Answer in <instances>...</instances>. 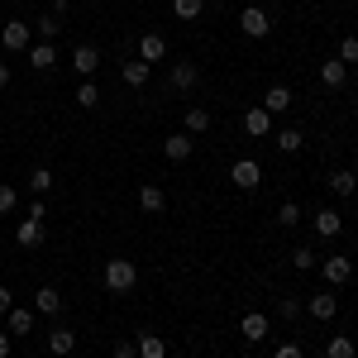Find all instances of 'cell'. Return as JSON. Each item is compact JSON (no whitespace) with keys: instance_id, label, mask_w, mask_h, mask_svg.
Masks as SVG:
<instances>
[{"instance_id":"obj_1","label":"cell","mask_w":358,"mask_h":358,"mask_svg":"<svg viewBox=\"0 0 358 358\" xmlns=\"http://www.w3.org/2000/svg\"><path fill=\"white\" fill-rule=\"evenodd\" d=\"M48 206H43V196H38V201H34V206H29V215L20 224H15V244L20 248H38L43 244V234H48Z\"/></svg>"},{"instance_id":"obj_2","label":"cell","mask_w":358,"mask_h":358,"mask_svg":"<svg viewBox=\"0 0 358 358\" xmlns=\"http://www.w3.org/2000/svg\"><path fill=\"white\" fill-rule=\"evenodd\" d=\"M101 282L110 287L115 296H124V292H134V287H138V263H134V258H106Z\"/></svg>"},{"instance_id":"obj_3","label":"cell","mask_w":358,"mask_h":358,"mask_svg":"<svg viewBox=\"0 0 358 358\" xmlns=\"http://www.w3.org/2000/svg\"><path fill=\"white\" fill-rule=\"evenodd\" d=\"M29 43H34V29L24 20H10V24L0 29V48L5 53H29Z\"/></svg>"},{"instance_id":"obj_4","label":"cell","mask_w":358,"mask_h":358,"mask_svg":"<svg viewBox=\"0 0 358 358\" xmlns=\"http://www.w3.org/2000/svg\"><path fill=\"white\" fill-rule=\"evenodd\" d=\"M239 29H244L248 38H268V34H273V15H268L263 5H248L244 15H239Z\"/></svg>"},{"instance_id":"obj_5","label":"cell","mask_w":358,"mask_h":358,"mask_svg":"<svg viewBox=\"0 0 358 358\" xmlns=\"http://www.w3.org/2000/svg\"><path fill=\"white\" fill-rule=\"evenodd\" d=\"M196 82H201V67H196L192 57L172 62V72H167V86H172V91H196Z\"/></svg>"},{"instance_id":"obj_6","label":"cell","mask_w":358,"mask_h":358,"mask_svg":"<svg viewBox=\"0 0 358 358\" xmlns=\"http://www.w3.org/2000/svg\"><path fill=\"white\" fill-rule=\"evenodd\" d=\"M334 310H339V296H334V287L315 292V296H306V315H310V320H334Z\"/></svg>"},{"instance_id":"obj_7","label":"cell","mask_w":358,"mask_h":358,"mask_svg":"<svg viewBox=\"0 0 358 358\" xmlns=\"http://www.w3.org/2000/svg\"><path fill=\"white\" fill-rule=\"evenodd\" d=\"M229 182H234V187H239V192H253V187H258V182H263V167L253 163V158H239V163L229 167Z\"/></svg>"},{"instance_id":"obj_8","label":"cell","mask_w":358,"mask_h":358,"mask_svg":"<svg viewBox=\"0 0 358 358\" xmlns=\"http://www.w3.org/2000/svg\"><path fill=\"white\" fill-rule=\"evenodd\" d=\"M320 273H325L330 287H344V282L354 277V263H349L344 253H330V258H320Z\"/></svg>"},{"instance_id":"obj_9","label":"cell","mask_w":358,"mask_h":358,"mask_svg":"<svg viewBox=\"0 0 358 358\" xmlns=\"http://www.w3.org/2000/svg\"><path fill=\"white\" fill-rule=\"evenodd\" d=\"M34 315L57 320V315H62V292H57V287H38V292H34Z\"/></svg>"},{"instance_id":"obj_10","label":"cell","mask_w":358,"mask_h":358,"mask_svg":"<svg viewBox=\"0 0 358 358\" xmlns=\"http://www.w3.org/2000/svg\"><path fill=\"white\" fill-rule=\"evenodd\" d=\"M244 134L248 138H268L273 134V115L263 110V106H248L244 110Z\"/></svg>"},{"instance_id":"obj_11","label":"cell","mask_w":358,"mask_h":358,"mask_svg":"<svg viewBox=\"0 0 358 358\" xmlns=\"http://www.w3.org/2000/svg\"><path fill=\"white\" fill-rule=\"evenodd\" d=\"M315 234H320V239H339V234H344V215H339V210H334V206H325V210H315Z\"/></svg>"},{"instance_id":"obj_12","label":"cell","mask_w":358,"mask_h":358,"mask_svg":"<svg viewBox=\"0 0 358 358\" xmlns=\"http://www.w3.org/2000/svg\"><path fill=\"white\" fill-rule=\"evenodd\" d=\"M138 210H148V215H163L167 210V192L158 182H143V187H138Z\"/></svg>"},{"instance_id":"obj_13","label":"cell","mask_w":358,"mask_h":358,"mask_svg":"<svg viewBox=\"0 0 358 358\" xmlns=\"http://www.w3.org/2000/svg\"><path fill=\"white\" fill-rule=\"evenodd\" d=\"M72 67H77V77H91V72L101 67V48H96V43H77V48H72Z\"/></svg>"},{"instance_id":"obj_14","label":"cell","mask_w":358,"mask_h":358,"mask_svg":"<svg viewBox=\"0 0 358 358\" xmlns=\"http://www.w3.org/2000/svg\"><path fill=\"white\" fill-rule=\"evenodd\" d=\"M138 57H143L148 67H158V62L167 57V38L163 34H143V38H138Z\"/></svg>"},{"instance_id":"obj_15","label":"cell","mask_w":358,"mask_h":358,"mask_svg":"<svg viewBox=\"0 0 358 358\" xmlns=\"http://www.w3.org/2000/svg\"><path fill=\"white\" fill-rule=\"evenodd\" d=\"M29 67L53 72V67H57V48H53V43H43V38H34V43H29Z\"/></svg>"},{"instance_id":"obj_16","label":"cell","mask_w":358,"mask_h":358,"mask_svg":"<svg viewBox=\"0 0 358 358\" xmlns=\"http://www.w3.org/2000/svg\"><path fill=\"white\" fill-rule=\"evenodd\" d=\"M239 334H244L248 344H263V339H268V315H263V310H248L244 320H239Z\"/></svg>"},{"instance_id":"obj_17","label":"cell","mask_w":358,"mask_h":358,"mask_svg":"<svg viewBox=\"0 0 358 358\" xmlns=\"http://www.w3.org/2000/svg\"><path fill=\"white\" fill-rule=\"evenodd\" d=\"M48 349H53L57 358H67L77 349V330H72V325H53V330H48Z\"/></svg>"},{"instance_id":"obj_18","label":"cell","mask_w":358,"mask_h":358,"mask_svg":"<svg viewBox=\"0 0 358 358\" xmlns=\"http://www.w3.org/2000/svg\"><path fill=\"white\" fill-rule=\"evenodd\" d=\"M134 344H138V358H167V339L153 330H138Z\"/></svg>"},{"instance_id":"obj_19","label":"cell","mask_w":358,"mask_h":358,"mask_svg":"<svg viewBox=\"0 0 358 358\" xmlns=\"http://www.w3.org/2000/svg\"><path fill=\"white\" fill-rule=\"evenodd\" d=\"M192 148H196V143H192V134H187V129L163 138V153L172 158V163H187V158H192Z\"/></svg>"},{"instance_id":"obj_20","label":"cell","mask_w":358,"mask_h":358,"mask_svg":"<svg viewBox=\"0 0 358 358\" xmlns=\"http://www.w3.org/2000/svg\"><path fill=\"white\" fill-rule=\"evenodd\" d=\"M263 110H268V115H287V110H292V86H282V82L268 86V96H263Z\"/></svg>"},{"instance_id":"obj_21","label":"cell","mask_w":358,"mask_h":358,"mask_svg":"<svg viewBox=\"0 0 358 358\" xmlns=\"http://www.w3.org/2000/svg\"><path fill=\"white\" fill-rule=\"evenodd\" d=\"M34 325H38V315H34V310H24V306H10V315H5V330H10V334H29Z\"/></svg>"},{"instance_id":"obj_22","label":"cell","mask_w":358,"mask_h":358,"mask_svg":"<svg viewBox=\"0 0 358 358\" xmlns=\"http://www.w3.org/2000/svg\"><path fill=\"white\" fill-rule=\"evenodd\" d=\"M320 82L330 86V91H339V86L349 82V67H344L339 57H325V62H320Z\"/></svg>"},{"instance_id":"obj_23","label":"cell","mask_w":358,"mask_h":358,"mask_svg":"<svg viewBox=\"0 0 358 358\" xmlns=\"http://www.w3.org/2000/svg\"><path fill=\"white\" fill-rule=\"evenodd\" d=\"M182 129H187V134H206V129H210V110H206V106H187V115H182Z\"/></svg>"},{"instance_id":"obj_24","label":"cell","mask_w":358,"mask_h":358,"mask_svg":"<svg viewBox=\"0 0 358 358\" xmlns=\"http://www.w3.org/2000/svg\"><path fill=\"white\" fill-rule=\"evenodd\" d=\"M172 15H177L182 24H196V20L206 15V0H172Z\"/></svg>"},{"instance_id":"obj_25","label":"cell","mask_w":358,"mask_h":358,"mask_svg":"<svg viewBox=\"0 0 358 358\" xmlns=\"http://www.w3.org/2000/svg\"><path fill=\"white\" fill-rule=\"evenodd\" d=\"M325 358H358V344L349 334H330V344H325Z\"/></svg>"},{"instance_id":"obj_26","label":"cell","mask_w":358,"mask_h":358,"mask_svg":"<svg viewBox=\"0 0 358 358\" xmlns=\"http://www.w3.org/2000/svg\"><path fill=\"white\" fill-rule=\"evenodd\" d=\"M120 77H124V82H129V86L138 91V86L148 82V62H143V57H129V62L120 67Z\"/></svg>"},{"instance_id":"obj_27","label":"cell","mask_w":358,"mask_h":358,"mask_svg":"<svg viewBox=\"0 0 358 358\" xmlns=\"http://www.w3.org/2000/svg\"><path fill=\"white\" fill-rule=\"evenodd\" d=\"M330 192H334V196H354V192H358L354 167H339V172H334V177H330Z\"/></svg>"},{"instance_id":"obj_28","label":"cell","mask_w":358,"mask_h":358,"mask_svg":"<svg viewBox=\"0 0 358 358\" xmlns=\"http://www.w3.org/2000/svg\"><path fill=\"white\" fill-rule=\"evenodd\" d=\"M273 143H277V153H301L306 134H301V129H277V134H273Z\"/></svg>"},{"instance_id":"obj_29","label":"cell","mask_w":358,"mask_h":358,"mask_svg":"<svg viewBox=\"0 0 358 358\" xmlns=\"http://www.w3.org/2000/svg\"><path fill=\"white\" fill-rule=\"evenodd\" d=\"M29 29H34L43 43H53L57 34H62V20H57V15H38V24H29Z\"/></svg>"},{"instance_id":"obj_30","label":"cell","mask_w":358,"mask_h":358,"mask_svg":"<svg viewBox=\"0 0 358 358\" xmlns=\"http://www.w3.org/2000/svg\"><path fill=\"white\" fill-rule=\"evenodd\" d=\"M277 224H282V229H296V224H301V206H296V201H282V206H277Z\"/></svg>"},{"instance_id":"obj_31","label":"cell","mask_w":358,"mask_h":358,"mask_svg":"<svg viewBox=\"0 0 358 358\" xmlns=\"http://www.w3.org/2000/svg\"><path fill=\"white\" fill-rule=\"evenodd\" d=\"M29 187H34V196H48L53 192V172H48V167H34V172H29Z\"/></svg>"},{"instance_id":"obj_32","label":"cell","mask_w":358,"mask_h":358,"mask_svg":"<svg viewBox=\"0 0 358 358\" xmlns=\"http://www.w3.org/2000/svg\"><path fill=\"white\" fill-rule=\"evenodd\" d=\"M334 57H339L344 67H354V62H358V34H344V38H339V53H334Z\"/></svg>"},{"instance_id":"obj_33","label":"cell","mask_w":358,"mask_h":358,"mask_svg":"<svg viewBox=\"0 0 358 358\" xmlns=\"http://www.w3.org/2000/svg\"><path fill=\"white\" fill-rule=\"evenodd\" d=\"M292 268H296V273H310V268H320V258L301 244V248H292Z\"/></svg>"},{"instance_id":"obj_34","label":"cell","mask_w":358,"mask_h":358,"mask_svg":"<svg viewBox=\"0 0 358 358\" xmlns=\"http://www.w3.org/2000/svg\"><path fill=\"white\" fill-rule=\"evenodd\" d=\"M301 310H306L301 296H282V301H277V315H282V320H301Z\"/></svg>"},{"instance_id":"obj_35","label":"cell","mask_w":358,"mask_h":358,"mask_svg":"<svg viewBox=\"0 0 358 358\" xmlns=\"http://www.w3.org/2000/svg\"><path fill=\"white\" fill-rule=\"evenodd\" d=\"M77 106H82V110H96V106H101V91H96L91 82H82L77 86Z\"/></svg>"},{"instance_id":"obj_36","label":"cell","mask_w":358,"mask_h":358,"mask_svg":"<svg viewBox=\"0 0 358 358\" xmlns=\"http://www.w3.org/2000/svg\"><path fill=\"white\" fill-rule=\"evenodd\" d=\"M15 206H20V196H15V187H10V182H0V215H10Z\"/></svg>"},{"instance_id":"obj_37","label":"cell","mask_w":358,"mask_h":358,"mask_svg":"<svg viewBox=\"0 0 358 358\" xmlns=\"http://www.w3.org/2000/svg\"><path fill=\"white\" fill-rule=\"evenodd\" d=\"M273 358H306V349L296 344V339H287V344H277V354Z\"/></svg>"},{"instance_id":"obj_38","label":"cell","mask_w":358,"mask_h":358,"mask_svg":"<svg viewBox=\"0 0 358 358\" xmlns=\"http://www.w3.org/2000/svg\"><path fill=\"white\" fill-rule=\"evenodd\" d=\"M110 358H138V344H134V339H120Z\"/></svg>"},{"instance_id":"obj_39","label":"cell","mask_w":358,"mask_h":358,"mask_svg":"<svg viewBox=\"0 0 358 358\" xmlns=\"http://www.w3.org/2000/svg\"><path fill=\"white\" fill-rule=\"evenodd\" d=\"M10 306H15V292H10V287H0V315H10Z\"/></svg>"},{"instance_id":"obj_40","label":"cell","mask_w":358,"mask_h":358,"mask_svg":"<svg viewBox=\"0 0 358 358\" xmlns=\"http://www.w3.org/2000/svg\"><path fill=\"white\" fill-rule=\"evenodd\" d=\"M10 349H15V334L0 330V358H10Z\"/></svg>"},{"instance_id":"obj_41","label":"cell","mask_w":358,"mask_h":358,"mask_svg":"<svg viewBox=\"0 0 358 358\" xmlns=\"http://www.w3.org/2000/svg\"><path fill=\"white\" fill-rule=\"evenodd\" d=\"M10 77H15V67H10V62L0 57V86H10Z\"/></svg>"},{"instance_id":"obj_42","label":"cell","mask_w":358,"mask_h":358,"mask_svg":"<svg viewBox=\"0 0 358 358\" xmlns=\"http://www.w3.org/2000/svg\"><path fill=\"white\" fill-rule=\"evenodd\" d=\"M67 10H72V0H53V15H57V20H62Z\"/></svg>"},{"instance_id":"obj_43","label":"cell","mask_w":358,"mask_h":358,"mask_svg":"<svg viewBox=\"0 0 358 358\" xmlns=\"http://www.w3.org/2000/svg\"><path fill=\"white\" fill-rule=\"evenodd\" d=\"M354 177H358V158H354Z\"/></svg>"}]
</instances>
